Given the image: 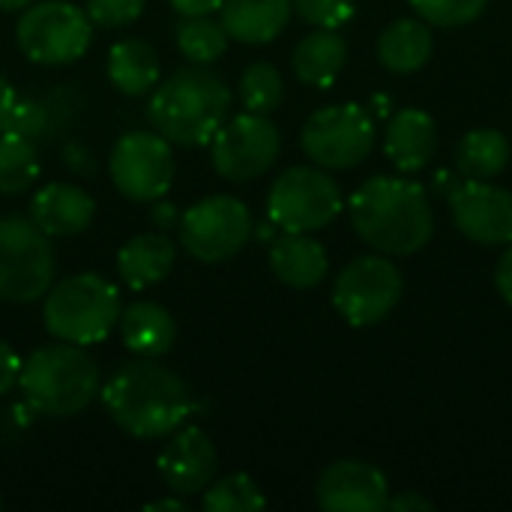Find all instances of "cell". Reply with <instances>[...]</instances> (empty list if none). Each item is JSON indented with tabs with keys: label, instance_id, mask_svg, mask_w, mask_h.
<instances>
[{
	"label": "cell",
	"instance_id": "6da1fadb",
	"mask_svg": "<svg viewBox=\"0 0 512 512\" xmlns=\"http://www.w3.org/2000/svg\"><path fill=\"white\" fill-rule=\"evenodd\" d=\"M102 405L114 426L141 441L168 438L192 414V396L183 378L153 357L120 366L102 387Z\"/></svg>",
	"mask_w": 512,
	"mask_h": 512
},
{
	"label": "cell",
	"instance_id": "7a4b0ae2",
	"mask_svg": "<svg viewBox=\"0 0 512 512\" xmlns=\"http://www.w3.org/2000/svg\"><path fill=\"white\" fill-rule=\"evenodd\" d=\"M354 231L384 255H414L435 231L426 189L405 177H372L351 195Z\"/></svg>",
	"mask_w": 512,
	"mask_h": 512
},
{
	"label": "cell",
	"instance_id": "3957f363",
	"mask_svg": "<svg viewBox=\"0 0 512 512\" xmlns=\"http://www.w3.org/2000/svg\"><path fill=\"white\" fill-rule=\"evenodd\" d=\"M228 111H231L228 84L216 72L198 63L177 69L174 75L159 81L147 102L150 126L162 138L180 147L210 144L219 126L228 120Z\"/></svg>",
	"mask_w": 512,
	"mask_h": 512
},
{
	"label": "cell",
	"instance_id": "277c9868",
	"mask_svg": "<svg viewBox=\"0 0 512 512\" xmlns=\"http://www.w3.org/2000/svg\"><path fill=\"white\" fill-rule=\"evenodd\" d=\"M18 387L45 417L81 414L99 393V366L81 345H45L21 363Z\"/></svg>",
	"mask_w": 512,
	"mask_h": 512
},
{
	"label": "cell",
	"instance_id": "5b68a950",
	"mask_svg": "<svg viewBox=\"0 0 512 512\" xmlns=\"http://www.w3.org/2000/svg\"><path fill=\"white\" fill-rule=\"evenodd\" d=\"M42 318L57 342L87 348L120 324V294L105 276L78 273L48 288Z\"/></svg>",
	"mask_w": 512,
	"mask_h": 512
},
{
	"label": "cell",
	"instance_id": "8992f818",
	"mask_svg": "<svg viewBox=\"0 0 512 512\" xmlns=\"http://www.w3.org/2000/svg\"><path fill=\"white\" fill-rule=\"evenodd\" d=\"M54 282L48 234L30 216H0V300L36 303Z\"/></svg>",
	"mask_w": 512,
	"mask_h": 512
},
{
	"label": "cell",
	"instance_id": "52a82bcc",
	"mask_svg": "<svg viewBox=\"0 0 512 512\" xmlns=\"http://www.w3.org/2000/svg\"><path fill=\"white\" fill-rule=\"evenodd\" d=\"M24 57L42 66H69L81 60L93 42V21L87 12L66 0L30 3L15 27Z\"/></svg>",
	"mask_w": 512,
	"mask_h": 512
},
{
	"label": "cell",
	"instance_id": "ba28073f",
	"mask_svg": "<svg viewBox=\"0 0 512 512\" xmlns=\"http://www.w3.org/2000/svg\"><path fill=\"white\" fill-rule=\"evenodd\" d=\"M342 213V189L336 180L312 165L282 171L267 195V216L282 231L309 234L327 228Z\"/></svg>",
	"mask_w": 512,
	"mask_h": 512
},
{
	"label": "cell",
	"instance_id": "9c48e42d",
	"mask_svg": "<svg viewBox=\"0 0 512 512\" xmlns=\"http://www.w3.org/2000/svg\"><path fill=\"white\" fill-rule=\"evenodd\" d=\"M183 249L204 264H219L234 258L252 237V213L240 198L210 195L189 210H183L180 222Z\"/></svg>",
	"mask_w": 512,
	"mask_h": 512
},
{
	"label": "cell",
	"instance_id": "30bf717a",
	"mask_svg": "<svg viewBox=\"0 0 512 512\" xmlns=\"http://www.w3.org/2000/svg\"><path fill=\"white\" fill-rule=\"evenodd\" d=\"M375 144V126L363 105L342 102L315 111L303 126L306 156L330 171H345L360 165Z\"/></svg>",
	"mask_w": 512,
	"mask_h": 512
},
{
	"label": "cell",
	"instance_id": "8fae6325",
	"mask_svg": "<svg viewBox=\"0 0 512 512\" xmlns=\"http://www.w3.org/2000/svg\"><path fill=\"white\" fill-rule=\"evenodd\" d=\"M111 183L129 201H159L168 195L174 180V153L171 141L156 129H138L117 138L108 156Z\"/></svg>",
	"mask_w": 512,
	"mask_h": 512
},
{
	"label": "cell",
	"instance_id": "7c38bea8",
	"mask_svg": "<svg viewBox=\"0 0 512 512\" xmlns=\"http://www.w3.org/2000/svg\"><path fill=\"white\" fill-rule=\"evenodd\" d=\"M210 144L216 174L231 183H246L273 168V162L279 159L282 138L267 114L246 111L225 120Z\"/></svg>",
	"mask_w": 512,
	"mask_h": 512
},
{
	"label": "cell",
	"instance_id": "4fadbf2b",
	"mask_svg": "<svg viewBox=\"0 0 512 512\" xmlns=\"http://www.w3.org/2000/svg\"><path fill=\"white\" fill-rule=\"evenodd\" d=\"M402 297L399 270L381 255L351 261L333 285V306L351 327H372L384 321Z\"/></svg>",
	"mask_w": 512,
	"mask_h": 512
},
{
	"label": "cell",
	"instance_id": "5bb4252c",
	"mask_svg": "<svg viewBox=\"0 0 512 512\" xmlns=\"http://www.w3.org/2000/svg\"><path fill=\"white\" fill-rule=\"evenodd\" d=\"M456 228L483 246L512 243V192L489 180H465L450 192Z\"/></svg>",
	"mask_w": 512,
	"mask_h": 512
},
{
	"label": "cell",
	"instance_id": "9a60e30c",
	"mask_svg": "<svg viewBox=\"0 0 512 512\" xmlns=\"http://www.w3.org/2000/svg\"><path fill=\"white\" fill-rule=\"evenodd\" d=\"M156 468L162 483L174 495H195L216 480L219 453L204 429L186 426L180 432H171V441L162 447Z\"/></svg>",
	"mask_w": 512,
	"mask_h": 512
},
{
	"label": "cell",
	"instance_id": "2e32d148",
	"mask_svg": "<svg viewBox=\"0 0 512 512\" xmlns=\"http://www.w3.org/2000/svg\"><path fill=\"white\" fill-rule=\"evenodd\" d=\"M318 507L330 512L387 510L390 489L378 468L366 462H336L318 480Z\"/></svg>",
	"mask_w": 512,
	"mask_h": 512
},
{
	"label": "cell",
	"instance_id": "e0dca14e",
	"mask_svg": "<svg viewBox=\"0 0 512 512\" xmlns=\"http://www.w3.org/2000/svg\"><path fill=\"white\" fill-rule=\"evenodd\" d=\"M96 201L72 183H48L30 201V219L48 237H75L90 228Z\"/></svg>",
	"mask_w": 512,
	"mask_h": 512
},
{
	"label": "cell",
	"instance_id": "ac0fdd59",
	"mask_svg": "<svg viewBox=\"0 0 512 512\" xmlns=\"http://www.w3.org/2000/svg\"><path fill=\"white\" fill-rule=\"evenodd\" d=\"M225 33L246 45L273 42L291 18V0H222Z\"/></svg>",
	"mask_w": 512,
	"mask_h": 512
},
{
	"label": "cell",
	"instance_id": "d6986e66",
	"mask_svg": "<svg viewBox=\"0 0 512 512\" xmlns=\"http://www.w3.org/2000/svg\"><path fill=\"white\" fill-rule=\"evenodd\" d=\"M438 150V126L420 108H402L387 126V156L399 171H420Z\"/></svg>",
	"mask_w": 512,
	"mask_h": 512
},
{
	"label": "cell",
	"instance_id": "ffe728a7",
	"mask_svg": "<svg viewBox=\"0 0 512 512\" xmlns=\"http://www.w3.org/2000/svg\"><path fill=\"white\" fill-rule=\"evenodd\" d=\"M174 258H177V249L165 234H159V231L138 234V237L126 240L120 246L117 273L132 291H144V288H153L156 282H162L171 273Z\"/></svg>",
	"mask_w": 512,
	"mask_h": 512
},
{
	"label": "cell",
	"instance_id": "44dd1931",
	"mask_svg": "<svg viewBox=\"0 0 512 512\" xmlns=\"http://www.w3.org/2000/svg\"><path fill=\"white\" fill-rule=\"evenodd\" d=\"M270 267L288 288H315L327 273V252L309 234L285 231L270 246Z\"/></svg>",
	"mask_w": 512,
	"mask_h": 512
},
{
	"label": "cell",
	"instance_id": "7402d4cb",
	"mask_svg": "<svg viewBox=\"0 0 512 512\" xmlns=\"http://www.w3.org/2000/svg\"><path fill=\"white\" fill-rule=\"evenodd\" d=\"M120 336L132 354L156 360L174 348L177 324L165 306H159L153 300H138L120 315Z\"/></svg>",
	"mask_w": 512,
	"mask_h": 512
},
{
	"label": "cell",
	"instance_id": "603a6c76",
	"mask_svg": "<svg viewBox=\"0 0 512 512\" xmlns=\"http://www.w3.org/2000/svg\"><path fill=\"white\" fill-rule=\"evenodd\" d=\"M108 81L126 96H144L162 81V63L150 42L120 39L108 51Z\"/></svg>",
	"mask_w": 512,
	"mask_h": 512
},
{
	"label": "cell",
	"instance_id": "cb8c5ba5",
	"mask_svg": "<svg viewBox=\"0 0 512 512\" xmlns=\"http://www.w3.org/2000/svg\"><path fill=\"white\" fill-rule=\"evenodd\" d=\"M348 60V45L336 30L315 27V33L303 36L300 45L294 48V75L303 84L312 87H330L339 72L345 69Z\"/></svg>",
	"mask_w": 512,
	"mask_h": 512
},
{
	"label": "cell",
	"instance_id": "d4e9b609",
	"mask_svg": "<svg viewBox=\"0 0 512 512\" xmlns=\"http://www.w3.org/2000/svg\"><path fill=\"white\" fill-rule=\"evenodd\" d=\"M378 57L390 72L408 75L429 63L432 57V33L423 21L399 18L378 36Z\"/></svg>",
	"mask_w": 512,
	"mask_h": 512
},
{
	"label": "cell",
	"instance_id": "484cf974",
	"mask_svg": "<svg viewBox=\"0 0 512 512\" xmlns=\"http://www.w3.org/2000/svg\"><path fill=\"white\" fill-rule=\"evenodd\" d=\"M510 162V141L498 129H474L456 147V168L465 180H492Z\"/></svg>",
	"mask_w": 512,
	"mask_h": 512
},
{
	"label": "cell",
	"instance_id": "4316f807",
	"mask_svg": "<svg viewBox=\"0 0 512 512\" xmlns=\"http://www.w3.org/2000/svg\"><path fill=\"white\" fill-rule=\"evenodd\" d=\"M39 150L33 138L0 132V195H21L39 177Z\"/></svg>",
	"mask_w": 512,
	"mask_h": 512
},
{
	"label": "cell",
	"instance_id": "83f0119b",
	"mask_svg": "<svg viewBox=\"0 0 512 512\" xmlns=\"http://www.w3.org/2000/svg\"><path fill=\"white\" fill-rule=\"evenodd\" d=\"M228 33L222 27V21H213L210 15H195V18H183L177 24V48L186 60L207 66L216 63L225 51H228Z\"/></svg>",
	"mask_w": 512,
	"mask_h": 512
},
{
	"label": "cell",
	"instance_id": "f1b7e54d",
	"mask_svg": "<svg viewBox=\"0 0 512 512\" xmlns=\"http://www.w3.org/2000/svg\"><path fill=\"white\" fill-rule=\"evenodd\" d=\"M267 507L264 492L246 474H228L204 489V510L207 512H255Z\"/></svg>",
	"mask_w": 512,
	"mask_h": 512
},
{
	"label": "cell",
	"instance_id": "f546056e",
	"mask_svg": "<svg viewBox=\"0 0 512 512\" xmlns=\"http://www.w3.org/2000/svg\"><path fill=\"white\" fill-rule=\"evenodd\" d=\"M240 96L249 111L273 114L282 105L285 81L273 63H252V66H246V72L240 78Z\"/></svg>",
	"mask_w": 512,
	"mask_h": 512
},
{
	"label": "cell",
	"instance_id": "4dcf8cb0",
	"mask_svg": "<svg viewBox=\"0 0 512 512\" xmlns=\"http://www.w3.org/2000/svg\"><path fill=\"white\" fill-rule=\"evenodd\" d=\"M423 21L438 27H462L483 15L489 0H411Z\"/></svg>",
	"mask_w": 512,
	"mask_h": 512
},
{
	"label": "cell",
	"instance_id": "1f68e13d",
	"mask_svg": "<svg viewBox=\"0 0 512 512\" xmlns=\"http://www.w3.org/2000/svg\"><path fill=\"white\" fill-rule=\"evenodd\" d=\"M291 9L312 27L339 30L354 15V0H291Z\"/></svg>",
	"mask_w": 512,
	"mask_h": 512
},
{
	"label": "cell",
	"instance_id": "d6a6232c",
	"mask_svg": "<svg viewBox=\"0 0 512 512\" xmlns=\"http://www.w3.org/2000/svg\"><path fill=\"white\" fill-rule=\"evenodd\" d=\"M147 0H87L84 12L93 27H126L141 18Z\"/></svg>",
	"mask_w": 512,
	"mask_h": 512
},
{
	"label": "cell",
	"instance_id": "836d02e7",
	"mask_svg": "<svg viewBox=\"0 0 512 512\" xmlns=\"http://www.w3.org/2000/svg\"><path fill=\"white\" fill-rule=\"evenodd\" d=\"M48 129V111L42 102L36 99H15V108L9 114V126L6 132H15V135H24V138H39L42 132Z\"/></svg>",
	"mask_w": 512,
	"mask_h": 512
},
{
	"label": "cell",
	"instance_id": "e575fe53",
	"mask_svg": "<svg viewBox=\"0 0 512 512\" xmlns=\"http://www.w3.org/2000/svg\"><path fill=\"white\" fill-rule=\"evenodd\" d=\"M18 375H21V357L6 339H0V396H6L18 384Z\"/></svg>",
	"mask_w": 512,
	"mask_h": 512
},
{
	"label": "cell",
	"instance_id": "d590c367",
	"mask_svg": "<svg viewBox=\"0 0 512 512\" xmlns=\"http://www.w3.org/2000/svg\"><path fill=\"white\" fill-rule=\"evenodd\" d=\"M171 9L183 18H195V15H213L222 9V0H168Z\"/></svg>",
	"mask_w": 512,
	"mask_h": 512
},
{
	"label": "cell",
	"instance_id": "8d00e7d4",
	"mask_svg": "<svg viewBox=\"0 0 512 512\" xmlns=\"http://www.w3.org/2000/svg\"><path fill=\"white\" fill-rule=\"evenodd\" d=\"M495 285H498V291H501V297L507 300L512 306V243L510 249L501 255V261H498V270H495Z\"/></svg>",
	"mask_w": 512,
	"mask_h": 512
},
{
	"label": "cell",
	"instance_id": "74e56055",
	"mask_svg": "<svg viewBox=\"0 0 512 512\" xmlns=\"http://www.w3.org/2000/svg\"><path fill=\"white\" fill-rule=\"evenodd\" d=\"M387 510L393 512H405V510H426L432 512L435 507H432V501H426V498H420V495H396V498H390L387 501Z\"/></svg>",
	"mask_w": 512,
	"mask_h": 512
},
{
	"label": "cell",
	"instance_id": "f35d334b",
	"mask_svg": "<svg viewBox=\"0 0 512 512\" xmlns=\"http://www.w3.org/2000/svg\"><path fill=\"white\" fill-rule=\"evenodd\" d=\"M15 90L9 87V81L0 75V132H6V126H9V114H12V108H15Z\"/></svg>",
	"mask_w": 512,
	"mask_h": 512
},
{
	"label": "cell",
	"instance_id": "ab89813d",
	"mask_svg": "<svg viewBox=\"0 0 512 512\" xmlns=\"http://www.w3.org/2000/svg\"><path fill=\"white\" fill-rule=\"evenodd\" d=\"M144 510L147 512H156V510L183 512L186 510V501H177V498H159V501H150V504H144Z\"/></svg>",
	"mask_w": 512,
	"mask_h": 512
},
{
	"label": "cell",
	"instance_id": "60d3db41",
	"mask_svg": "<svg viewBox=\"0 0 512 512\" xmlns=\"http://www.w3.org/2000/svg\"><path fill=\"white\" fill-rule=\"evenodd\" d=\"M153 204H156V210H153V222H156L159 228L177 225V222H174V210H171V207L165 210V204H162V201H153Z\"/></svg>",
	"mask_w": 512,
	"mask_h": 512
},
{
	"label": "cell",
	"instance_id": "b9f144b4",
	"mask_svg": "<svg viewBox=\"0 0 512 512\" xmlns=\"http://www.w3.org/2000/svg\"><path fill=\"white\" fill-rule=\"evenodd\" d=\"M33 0H0V12H24Z\"/></svg>",
	"mask_w": 512,
	"mask_h": 512
},
{
	"label": "cell",
	"instance_id": "7bdbcfd3",
	"mask_svg": "<svg viewBox=\"0 0 512 512\" xmlns=\"http://www.w3.org/2000/svg\"><path fill=\"white\" fill-rule=\"evenodd\" d=\"M0 507H3V498H0Z\"/></svg>",
	"mask_w": 512,
	"mask_h": 512
}]
</instances>
